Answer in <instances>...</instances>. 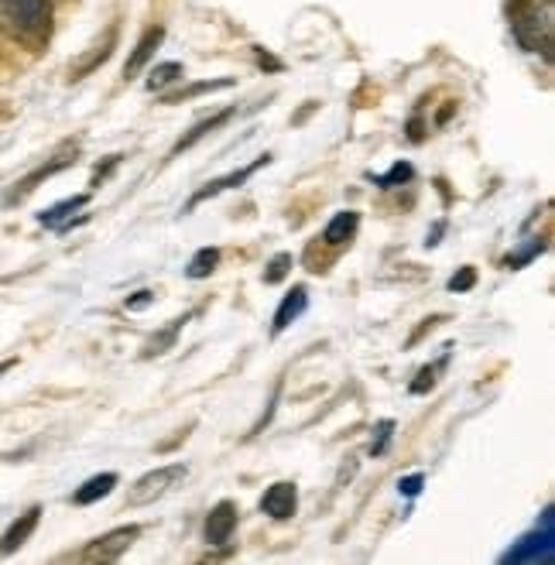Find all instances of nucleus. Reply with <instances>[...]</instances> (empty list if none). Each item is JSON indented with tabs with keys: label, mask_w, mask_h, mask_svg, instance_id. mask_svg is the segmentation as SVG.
<instances>
[{
	"label": "nucleus",
	"mask_w": 555,
	"mask_h": 565,
	"mask_svg": "<svg viewBox=\"0 0 555 565\" xmlns=\"http://www.w3.org/2000/svg\"><path fill=\"white\" fill-rule=\"evenodd\" d=\"M477 285V271L473 268H460V271H456L452 278H449V291H456V295H460V291H470Z\"/></svg>",
	"instance_id": "b1692460"
},
{
	"label": "nucleus",
	"mask_w": 555,
	"mask_h": 565,
	"mask_svg": "<svg viewBox=\"0 0 555 565\" xmlns=\"http://www.w3.org/2000/svg\"><path fill=\"white\" fill-rule=\"evenodd\" d=\"M398 487H402V493H405V497H415V493L421 490V473H415V477H408V480H402Z\"/></svg>",
	"instance_id": "cd10ccee"
},
{
	"label": "nucleus",
	"mask_w": 555,
	"mask_h": 565,
	"mask_svg": "<svg viewBox=\"0 0 555 565\" xmlns=\"http://www.w3.org/2000/svg\"><path fill=\"white\" fill-rule=\"evenodd\" d=\"M216 268H220V250H216V247H203V250H195V254H192L185 275H189L192 281H203V278H210Z\"/></svg>",
	"instance_id": "f3484780"
},
{
	"label": "nucleus",
	"mask_w": 555,
	"mask_h": 565,
	"mask_svg": "<svg viewBox=\"0 0 555 565\" xmlns=\"http://www.w3.org/2000/svg\"><path fill=\"white\" fill-rule=\"evenodd\" d=\"M408 179H412V164H402V161H398L395 169H391L387 175H377L374 182H377V185H384V189H391V185H398V182H408Z\"/></svg>",
	"instance_id": "5701e85b"
},
{
	"label": "nucleus",
	"mask_w": 555,
	"mask_h": 565,
	"mask_svg": "<svg viewBox=\"0 0 555 565\" xmlns=\"http://www.w3.org/2000/svg\"><path fill=\"white\" fill-rule=\"evenodd\" d=\"M117 483H120L117 473H96V477H89V480L73 493V501H76L79 508H89V504H96V501H104V497H110Z\"/></svg>",
	"instance_id": "ddd939ff"
},
{
	"label": "nucleus",
	"mask_w": 555,
	"mask_h": 565,
	"mask_svg": "<svg viewBox=\"0 0 555 565\" xmlns=\"http://www.w3.org/2000/svg\"><path fill=\"white\" fill-rule=\"evenodd\" d=\"M114 45H117V24H110V28H107V35H104V42H100V45H96V52H93V55H86V58H83V62L76 65V70L70 73V79L76 83V79L89 76V73L96 70V65H104V62H107V58L114 55Z\"/></svg>",
	"instance_id": "2eb2a0df"
},
{
	"label": "nucleus",
	"mask_w": 555,
	"mask_h": 565,
	"mask_svg": "<svg viewBox=\"0 0 555 565\" xmlns=\"http://www.w3.org/2000/svg\"><path fill=\"white\" fill-rule=\"evenodd\" d=\"M185 473L189 470L182 467V462H169V467H158V470L138 477L135 483L127 487V504L130 508H148V504L161 501V497H169L175 487H182Z\"/></svg>",
	"instance_id": "f03ea898"
},
{
	"label": "nucleus",
	"mask_w": 555,
	"mask_h": 565,
	"mask_svg": "<svg viewBox=\"0 0 555 565\" xmlns=\"http://www.w3.org/2000/svg\"><path fill=\"white\" fill-rule=\"evenodd\" d=\"M291 254H275L271 257V264H268V271H265V285H278V281H285L288 278V271H291Z\"/></svg>",
	"instance_id": "412c9836"
},
{
	"label": "nucleus",
	"mask_w": 555,
	"mask_h": 565,
	"mask_svg": "<svg viewBox=\"0 0 555 565\" xmlns=\"http://www.w3.org/2000/svg\"><path fill=\"white\" fill-rule=\"evenodd\" d=\"M86 203H89V195H73V199H62V203H55L52 210H45V213L39 216V223H42V226H55V230H58L65 220H70L76 210H83Z\"/></svg>",
	"instance_id": "dca6fc26"
},
{
	"label": "nucleus",
	"mask_w": 555,
	"mask_h": 565,
	"mask_svg": "<svg viewBox=\"0 0 555 565\" xmlns=\"http://www.w3.org/2000/svg\"><path fill=\"white\" fill-rule=\"evenodd\" d=\"M439 367H446V356H442L439 363H429V367H421V371H418V381H412V394H426V391H433V387H436Z\"/></svg>",
	"instance_id": "4be33fe9"
},
{
	"label": "nucleus",
	"mask_w": 555,
	"mask_h": 565,
	"mask_svg": "<svg viewBox=\"0 0 555 565\" xmlns=\"http://www.w3.org/2000/svg\"><path fill=\"white\" fill-rule=\"evenodd\" d=\"M151 302H154V291L145 288V291H138L135 298H127V312H141V309H148Z\"/></svg>",
	"instance_id": "a878e982"
},
{
	"label": "nucleus",
	"mask_w": 555,
	"mask_h": 565,
	"mask_svg": "<svg viewBox=\"0 0 555 565\" xmlns=\"http://www.w3.org/2000/svg\"><path fill=\"white\" fill-rule=\"evenodd\" d=\"M161 39H166V28H148V31H145V39L138 42L135 55H130L127 65H124V79H135V76L145 70V65L151 62V55L158 52Z\"/></svg>",
	"instance_id": "9b49d317"
},
{
	"label": "nucleus",
	"mask_w": 555,
	"mask_h": 565,
	"mask_svg": "<svg viewBox=\"0 0 555 565\" xmlns=\"http://www.w3.org/2000/svg\"><path fill=\"white\" fill-rule=\"evenodd\" d=\"M0 24L14 42L39 52L52 35V4L49 0H0Z\"/></svg>",
	"instance_id": "f257e3e1"
},
{
	"label": "nucleus",
	"mask_w": 555,
	"mask_h": 565,
	"mask_svg": "<svg viewBox=\"0 0 555 565\" xmlns=\"http://www.w3.org/2000/svg\"><path fill=\"white\" fill-rule=\"evenodd\" d=\"M356 226H361V213H353V210L337 213V216L330 220V226L322 230V241L330 244V247L350 244V241H353V234H356Z\"/></svg>",
	"instance_id": "4468645a"
},
{
	"label": "nucleus",
	"mask_w": 555,
	"mask_h": 565,
	"mask_svg": "<svg viewBox=\"0 0 555 565\" xmlns=\"http://www.w3.org/2000/svg\"><path fill=\"white\" fill-rule=\"evenodd\" d=\"M260 511H265L268 518L275 521H288L291 514L299 511V490L296 483H288V480H278L265 490V497H260Z\"/></svg>",
	"instance_id": "0eeeda50"
},
{
	"label": "nucleus",
	"mask_w": 555,
	"mask_h": 565,
	"mask_svg": "<svg viewBox=\"0 0 555 565\" xmlns=\"http://www.w3.org/2000/svg\"><path fill=\"white\" fill-rule=\"evenodd\" d=\"M391 431H395V422H381V425H377V439L371 443V452H374V456L384 452V446H387V439H391Z\"/></svg>",
	"instance_id": "393cba45"
},
{
	"label": "nucleus",
	"mask_w": 555,
	"mask_h": 565,
	"mask_svg": "<svg viewBox=\"0 0 555 565\" xmlns=\"http://www.w3.org/2000/svg\"><path fill=\"white\" fill-rule=\"evenodd\" d=\"M234 117H237V107H226V110L213 114L210 120H200V124H195V127L189 130V135H182V138H179V145L172 148V154H169V158H179L182 151H189L192 145H200L203 138H210V135H213V130H220L223 124H231Z\"/></svg>",
	"instance_id": "9d476101"
},
{
	"label": "nucleus",
	"mask_w": 555,
	"mask_h": 565,
	"mask_svg": "<svg viewBox=\"0 0 555 565\" xmlns=\"http://www.w3.org/2000/svg\"><path fill=\"white\" fill-rule=\"evenodd\" d=\"M39 521H42V508H28L8 531H4V539H0V555H11V552H18L31 535H35V527H39Z\"/></svg>",
	"instance_id": "1a4fd4ad"
},
{
	"label": "nucleus",
	"mask_w": 555,
	"mask_h": 565,
	"mask_svg": "<svg viewBox=\"0 0 555 565\" xmlns=\"http://www.w3.org/2000/svg\"><path fill=\"white\" fill-rule=\"evenodd\" d=\"M182 76H185L182 62H161V65H154L151 76H148V89H151V93H154V89H166V86H172V83L182 79Z\"/></svg>",
	"instance_id": "a211bd4d"
},
{
	"label": "nucleus",
	"mask_w": 555,
	"mask_h": 565,
	"mask_svg": "<svg viewBox=\"0 0 555 565\" xmlns=\"http://www.w3.org/2000/svg\"><path fill=\"white\" fill-rule=\"evenodd\" d=\"M306 306H309V291L302 288V285H296L288 295H285V302L278 306V312H275V326H271V332L278 337V332H285L291 322H296L302 312H306Z\"/></svg>",
	"instance_id": "f8f14e48"
},
{
	"label": "nucleus",
	"mask_w": 555,
	"mask_h": 565,
	"mask_svg": "<svg viewBox=\"0 0 555 565\" xmlns=\"http://www.w3.org/2000/svg\"><path fill=\"white\" fill-rule=\"evenodd\" d=\"M141 539V527L138 524H127V527H114L107 535H100L96 542H89L83 548V558L86 562H117L130 545Z\"/></svg>",
	"instance_id": "20e7f679"
},
{
	"label": "nucleus",
	"mask_w": 555,
	"mask_h": 565,
	"mask_svg": "<svg viewBox=\"0 0 555 565\" xmlns=\"http://www.w3.org/2000/svg\"><path fill=\"white\" fill-rule=\"evenodd\" d=\"M70 164H76V145H65L62 151H55L52 158H45L35 172H28V175H24V179H21L14 189H8V192H4V203H8V206H18V203H24V199H28L31 192H35L42 182H49L52 175L65 172V169H70Z\"/></svg>",
	"instance_id": "7ed1b4c3"
},
{
	"label": "nucleus",
	"mask_w": 555,
	"mask_h": 565,
	"mask_svg": "<svg viewBox=\"0 0 555 565\" xmlns=\"http://www.w3.org/2000/svg\"><path fill=\"white\" fill-rule=\"evenodd\" d=\"M234 79H213V83H192L189 89H179V93H169L166 96V104H182V99H195V96H203V93H216V89H231Z\"/></svg>",
	"instance_id": "6ab92c4d"
},
{
	"label": "nucleus",
	"mask_w": 555,
	"mask_h": 565,
	"mask_svg": "<svg viewBox=\"0 0 555 565\" xmlns=\"http://www.w3.org/2000/svg\"><path fill=\"white\" fill-rule=\"evenodd\" d=\"M439 322H446V316H433V319H426V322H421V326H418V329L412 332V337H408V347H415V343H418L421 337H426V332H433V329H436Z\"/></svg>",
	"instance_id": "bb28decb"
},
{
	"label": "nucleus",
	"mask_w": 555,
	"mask_h": 565,
	"mask_svg": "<svg viewBox=\"0 0 555 565\" xmlns=\"http://www.w3.org/2000/svg\"><path fill=\"white\" fill-rule=\"evenodd\" d=\"M555 558V542H552V511H545V521H542V531L535 535L521 539L517 548H511L504 555V562H542V565H552Z\"/></svg>",
	"instance_id": "39448f33"
},
{
	"label": "nucleus",
	"mask_w": 555,
	"mask_h": 565,
	"mask_svg": "<svg viewBox=\"0 0 555 565\" xmlns=\"http://www.w3.org/2000/svg\"><path fill=\"white\" fill-rule=\"evenodd\" d=\"M185 322H189V316H182V319H172V326H169V329H161L158 337H154V340H151V343L145 347V356H158V353H166V350H169V347L175 343L179 329H182Z\"/></svg>",
	"instance_id": "aec40b11"
},
{
	"label": "nucleus",
	"mask_w": 555,
	"mask_h": 565,
	"mask_svg": "<svg viewBox=\"0 0 555 565\" xmlns=\"http://www.w3.org/2000/svg\"><path fill=\"white\" fill-rule=\"evenodd\" d=\"M237 518H241V511H237V504L234 501H220L210 514H206V542L210 545H226L234 539V531H237Z\"/></svg>",
	"instance_id": "6e6552de"
},
{
	"label": "nucleus",
	"mask_w": 555,
	"mask_h": 565,
	"mask_svg": "<svg viewBox=\"0 0 555 565\" xmlns=\"http://www.w3.org/2000/svg\"><path fill=\"white\" fill-rule=\"evenodd\" d=\"M265 164H271V154H260V158H254L247 169H237V172H231V175H223V179H213L210 185H203L200 192H195L189 203H185V213H192L200 203H206V199H216L220 192H231V189H241L257 169H265Z\"/></svg>",
	"instance_id": "423d86ee"
}]
</instances>
